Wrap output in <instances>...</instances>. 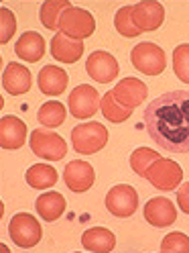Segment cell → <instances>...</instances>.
<instances>
[{"mask_svg": "<svg viewBox=\"0 0 189 253\" xmlns=\"http://www.w3.org/2000/svg\"><path fill=\"white\" fill-rule=\"evenodd\" d=\"M67 80H69L67 74L57 66H45L37 78L41 92L47 94V96H59L61 92H65Z\"/></svg>", "mask_w": 189, "mask_h": 253, "instance_id": "cell-18", "label": "cell"}, {"mask_svg": "<svg viewBox=\"0 0 189 253\" xmlns=\"http://www.w3.org/2000/svg\"><path fill=\"white\" fill-rule=\"evenodd\" d=\"M14 53H17L23 61L37 63L45 55V39L35 33V31H27V33L17 41L14 45Z\"/></svg>", "mask_w": 189, "mask_h": 253, "instance_id": "cell-19", "label": "cell"}, {"mask_svg": "<svg viewBox=\"0 0 189 253\" xmlns=\"http://www.w3.org/2000/svg\"><path fill=\"white\" fill-rule=\"evenodd\" d=\"M145 178L157 188L163 190V192H169V190H175L181 180H183V169L177 162L173 160H165V157H159L145 173Z\"/></svg>", "mask_w": 189, "mask_h": 253, "instance_id": "cell-7", "label": "cell"}, {"mask_svg": "<svg viewBox=\"0 0 189 253\" xmlns=\"http://www.w3.org/2000/svg\"><path fill=\"white\" fill-rule=\"evenodd\" d=\"M82 245H84V249L94 251V253H106V251L114 249L116 237H114L112 231H108V229L94 227V229H88L82 235Z\"/></svg>", "mask_w": 189, "mask_h": 253, "instance_id": "cell-20", "label": "cell"}, {"mask_svg": "<svg viewBox=\"0 0 189 253\" xmlns=\"http://www.w3.org/2000/svg\"><path fill=\"white\" fill-rule=\"evenodd\" d=\"M132 21L140 31H155L165 21V8L161 2L145 0L132 6Z\"/></svg>", "mask_w": 189, "mask_h": 253, "instance_id": "cell-13", "label": "cell"}, {"mask_svg": "<svg viewBox=\"0 0 189 253\" xmlns=\"http://www.w3.org/2000/svg\"><path fill=\"white\" fill-rule=\"evenodd\" d=\"M25 178H27V184L31 188H35V190H47V188L55 186L57 171H55V168L47 166V164H35V166H31L27 169V176Z\"/></svg>", "mask_w": 189, "mask_h": 253, "instance_id": "cell-22", "label": "cell"}, {"mask_svg": "<svg viewBox=\"0 0 189 253\" xmlns=\"http://www.w3.org/2000/svg\"><path fill=\"white\" fill-rule=\"evenodd\" d=\"M159 153H157L155 149H149V147H138L132 155H130V168L134 173H138V176H145L147 169L159 160Z\"/></svg>", "mask_w": 189, "mask_h": 253, "instance_id": "cell-26", "label": "cell"}, {"mask_svg": "<svg viewBox=\"0 0 189 253\" xmlns=\"http://www.w3.org/2000/svg\"><path fill=\"white\" fill-rule=\"evenodd\" d=\"M17 31V19L8 8H0V43H8Z\"/></svg>", "mask_w": 189, "mask_h": 253, "instance_id": "cell-30", "label": "cell"}, {"mask_svg": "<svg viewBox=\"0 0 189 253\" xmlns=\"http://www.w3.org/2000/svg\"><path fill=\"white\" fill-rule=\"evenodd\" d=\"M86 72L98 84H108V82H112L114 78H118L120 68H118V61L114 59V55H110L108 51H94L86 61Z\"/></svg>", "mask_w": 189, "mask_h": 253, "instance_id": "cell-11", "label": "cell"}, {"mask_svg": "<svg viewBox=\"0 0 189 253\" xmlns=\"http://www.w3.org/2000/svg\"><path fill=\"white\" fill-rule=\"evenodd\" d=\"M94 180H96V171H94L92 164L82 162V160H73L65 166L63 169V182L71 190V192H88V190L94 186Z\"/></svg>", "mask_w": 189, "mask_h": 253, "instance_id": "cell-10", "label": "cell"}, {"mask_svg": "<svg viewBox=\"0 0 189 253\" xmlns=\"http://www.w3.org/2000/svg\"><path fill=\"white\" fill-rule=\"evenodd\" d=\"M8 235H10V241H14L23 249H29V247H35L41 241L43 229H41L39 220L33 214L19 212V214H14L10 218Z\"/></svg>", "mask_w": 189, "mask_h": 253, "instance_id": "cell-5", "label": "cell"}, {"mask_svg": "<svg viewBox=\"0 0 189 253\" xmlns=\"http://www.w3.org/2000/svg\"><path fill=\"white\" fill-rule=\"evenodd\" d=\"M106 209L110 214H114L118 218L132 216L138 209L136 190L128 184H118L114 188H110L108 194H106Z\"/></svg>", "mask_w": 189, "mask_h": 253, "instance_id": "cell-8", "label": "cell"}, {"mask_svg": "<svg viewBox=\"0 0 189 253\" xmlns=\"http://www.w3.org/2000/svg\"><path fill=\"white\" fill-rule=\"evenodd\" d=\"M145 218L153 227H169L175 223L177 218V209L173 207V202L165 196L151 198L145 204Z\"/></svg>", "mask_w": 189, "mask_h": 253, "instance_id": "cell-14", "label": "cell"}, {"mask_svg": "<svg viewBox=\"0 0 189 253\" xmlns=\"http://www.w3.org/2000/svg\"><path fill=\"white\" fill-rule=\"evenodd\" d=\"M130 61L140 74L159 76L167 66V55H165V51L161 49L159 45H155L151 41H145V43H138V45L132 47Z\"/></svg>", "mask_w": 189, "mask_h": 253, "instance_id": "cell-3", "label": "cell"}, {"mask_svg": "<svg viewBox=\"0 0 189 253\" xmlns=\"http://www.w3.org/2000/svg\"><path fill=\"white\" fill-rule=\"evenodd\" d=\"M71 4L67 2V0H47V2H43L41 10H39V19L41 23L51 29V31H57L59 29V21L63 17V12H65Z\"/></svg>", "mask_w": 189, "mask_h": 253, "instance_id": "cell-23", "label": "cell"}, {"mask_svg": "<svg viewBox=\"0 0 189 253\" xmlns=\"http://www.w3.org/2000/svg\"><path fill=\"white\" fill-rule=\"evenodd\" d=\"M108 143V129L102 123H82L71 131V145L77 153L92 155L104 149Z\"/></svg>", "mask_w": 189, "mask_h": 253, "instance_id": "cell-2", "label": "cell"}, {"mask_svg": "<svg viewBox=\"0 0 189 253\" xmlns=\"http://www.w3.org/2000/svg\"><path fill=\"white\" fill-rule=\"evenodd\" d=\"M163 253H189V237L185 233H169L161 241Z\"/></svg>", "mask_w": 189, "mask_h": 253, "instance_id": "cell-29", "label": "cell"}, {"mask_svg": "<svg viewBox=\"0 0 189 253\" xmlns=\"http://www.w3.org/2000/svg\"><path fill=\"white\" fill-rule=\"evenodd\" d=\"M59 31L71 39L82 41V39L94 35V31H96V21H94L92 12H88L84 8H77V6H69L65 12H63V17L59 21Z\"/></svg>", "mask_w": 189, "mask_h": 253, "instance_id": "cell-6", "label": "cell"}, {"mask_svg": "<svg viewBox=\"0 0 189 253\" xmlns=\"http://www.w3.org/2000/svg\"><path fill=\"white\" fill-rule=\"evenodd\" d=\"M143 125L157 145L171 153H189V92L173 90L155 98Z\"/></svg>", "mask_w": 189, "mask_h": 253, "instance_id": "cell-1", "label": "cell"}, {"mask_svg": "<svg viewBox=\"0 0 189 253\" xmlns=\"http://www.w3.org/2000/svg\"><path fill=\"white\" fill-rule=\"evenodd\" d=\"M112 94H114L118 104H122L126 108H136L147 98L149 88H147L145 82H140L138 78H124V80H120L114 86Z\"/></svg>", "mask_w": 189, "mask_h": 253, "instance_id": "cell-12", "label": "cell"}, {"mask_svg": "<svg viewBox=\"0 0 189 253\" xmlns=\"http://www.w3.org/2000/svg\"><path fill=\"white\" fill-rule=\"evenodd\" d=\"M51 53L57 61H63V63H75L84 55V43L77 41V39H71L67 37L65 33H59L51 39Z\"/></svg>", "mask_w": 189, "mask_h": 253, "instance_id": "cell-17", "label": "cell"}, {"mask_svg": "<svg viewBox=\"0 0 189 253\" xmlns=\"http://www.w3.org/2000/svg\"><path fill=\"white\" fill-rule=\"evenodd\" d=\"M102 104L100 92L92 88L90 84H80L77 88L71 90L69 94V110L75 119H90L98 113Z\"/></svg>", "mask_w": 189, "mask_h": 253, "instance_id": "cell-9", "label": "cell"}, {"mask_svg": "<svg viewBox=\"0 0 189 253\" xmlns=\"http://www.w3.org/2000/svg\"><path fill=\"white\" fill-rule=\"evenodd\" d=\"M177 204H179V209L185 214H189V182H185L179 188V192H177Z\"/></svg>", "mask_w": 189, "mask_h": 253, "instance_id": "cell-31", "label": "cell"}, {"mask_svg": "<svg viewBox=\"0 0 189 253\" xmlns=\"http://www.w3.org/2000/svg\"><path fill=\"white\" fill-rule=\"evenodd\" d=\"M31 151H33L41 160H51L59 162L65 157L67 153V143L59 137L55 131H47V129H35L31 133Z\"/></svg>", "mask_w": 189, "mask_h": 253, "instance_id": "cell-4", "label": "cell"}, {"mask_svg": "<svg viewBox=\"0 0 189 253\" xmlns=\"http://www.w3.org/2000/svg\"><path fill=\"white\" fill-rule=\"evenodd\" d=\"M2 86L12 96H21L31 90V72L23 66V63L10 61L4 74H2Z\"/></svg>", "mask_w": 189, "mask_h": 253, "instance_id": "cell-15", "label": "cell"}, {"mask_svg": "<svg viewBox=\"0 0 189 253\" xmlns=\"http://www.w3.org/2000/svg\"><path fill=\"white\" fill-rule=\"evenodd\" d=\"M65 207H67V202H65V198H63L59 192H45L35 202L37 212L41 214L43 220H47V223L57 220L63 212H65Z\"/></svg>", "mask_w": 189, "mask_h": 253, "instance_id": "cell-21", "label": "cell"}, {"mask_svg": "<svg viewBox=\"0 0 189 253\" xmlns=\"http://www.w3.org/2000/svg\"><path fill=\"white\" fill-rule=\"evenodd\" d=\"M114 27L120 35L124 37H138L143 31H140L134 21H132V6H122L118 12H116V17H114Z\"/></svg>", "mask_w": 189, "mask_h": 253, "instance_id": "cell-27", "label": "cell"}, {"mask_svg": "<svg viewBox=\"0 0 189 253\" xmlns=\"http://www.w3.org/2000/svg\"><path fill=\"white\" fill-rule=\"evenodd\" d=\"M65 106H63L61 102H55V100H49V102H45L41 108H39V113H37V119L43 126H59L63 121H65Z\"/></svg>", "mask_w": 189, "mask_h": 253, "instance_id": "cell-25", "label": "cell"}, {"mask_svg": "<svg viewBox=\"0 0 189 253\" xmlns=\"http://www.w3.org/2000/svg\"><path fill=\"white\" fill-rule=\"evenodd\" d=\"M173 70L181 82L189 84V43L177 45L173 49Z\"/></svg>", "mask_w": 189, "mask_h": 253, "instance_id": "cell-28", "label": "cell"}, {"mask_svg": "<svg viewBox=\"0 0 189 253\" xmlns=\"http://www.w3.org/2000/svg\"><path fill=\"white\" fill-rule=\"evenodd\" d=\"M27 141V125L17 117H4L0 121V145L2 149H19Z\"/></svg>", "mask_w": 189, "mask_h": 253, "instance_id": "cell-16", "label": "cell"}, {"mask_svg": "<svg viewBox=\"0 0 189 253\" xmlns=\"http://www.w3.org/2000/svg\"><path fill=\"white\" fill-rule=\"evenodd\" d=\"M100 110H102V115H104L110 123H124L126 119L132 115V108H126V106H122V104L116 102L112 90H110L108 94H104V96H102Z\"/></svg>", "mask_w": 189, "mask_h": 253, "instance_id": "cell-24", "label": "cell"}]
</instances>
